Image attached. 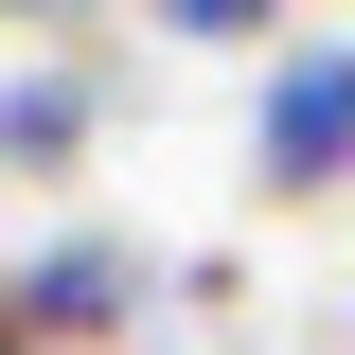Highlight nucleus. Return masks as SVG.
Here are the masks:
<instances>
[{
	"label": "nucleus",
	"instance_id": "nucleus-5",
	"mask_svg": "<svg viewBox=\"0 0 355 355\" xmlns=\"http://www.w3.org/2000/svg\"><path fill=\"white\" fill-rule=\"evenodd\" d=\"M0 355H36V338H18V302H0Z\"/></svg>",
	"mask_w": 355,
	"mask_h": 355
},
{
	"label": "nucleus",
	"instance_id": "nucleus-4",
	"mask_svg": "<svg viewBox=\"0 0 355 355\" xmlns=\"http://www.w3.org/2000/svg\"><path fill=\"white\" fill-rule=\"evenodd\" d=\"M142 36H196V53H249V36H284V0H142Z\"/></svg>",
	"mask_w": 355,
	"mask_h": 355
},
{
	"label": "nucleus",
	"instance_id": "nucleus-2",
	"mask_svg": "<svg viewBox=\"0 0 355 355\" xmlns=\"http://www.w3.org/2000/svg\"><path fill=\"white\" fill-rule=\"evenodd\" d=\"M160 284H178V266L142 249V231H53L0 302H18V338H36V355H107V338H142V302H160Z\"/></svg>",
	"mask_w": 355,
	"mask_h": 355
},
{
	"label": "nucleus",
	"instance_id": "nucleus-1",
	"mask_svg": "<svg viewBox=\"0 0 355 355\" xmlns=\"http://www.w3.org/2000/svg\"><path fill=\"white\" fill-rule=\"evenodd\" d=\"M249 196H355V36H284L249 89Z\"/></svg>",
	"mask_w": 355,
	"mask_h": 355
},
{
	"label": "nucleus",
	"instance_id": "nucleus-3",
	"mask_svg": "<svg viewBox=\"0 0 355 355\" xmlns=\"http://www.w3.org/2000/svg\"><path fill=\"white\" fill-rule=\"evenodd\" d=\"M89 142H107V53H18L0 71V178H71Z\"/></svg>",
	"mask_w": 355,
	"mask_h": 355
}]
</instances>
